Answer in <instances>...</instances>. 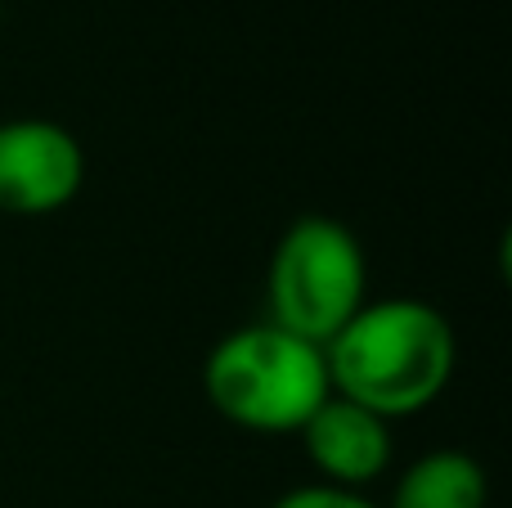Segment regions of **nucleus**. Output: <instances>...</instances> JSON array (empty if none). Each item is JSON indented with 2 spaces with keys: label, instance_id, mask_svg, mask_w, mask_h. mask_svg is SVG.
Wrapping results in <instances>:
<instances>
[{
  "label": "nucleus",
  "instance_id": "39448f33",
  "mask_svg": "<svg viewBox=\"0 0 512 508\" xmlns=\"http://www.w3.org/2000/svg\"><path fill=\"white\" fill-rule=\"evenodd\" d=\"M301 441H306L310 464L319 468L324 486H355L373 482L387 473L391 464V428L373 410L346 401V396L328 392L324 405L301 423Z\"/></svg>",
  "mask_w": 512,
  "mask_h": 508
},
{
  "label": "nucleus",
  "instance_id": "f257e3e1",
  "mask_svg": "<svg viewBox=\"0 0 512 508\" xmlns=\"http://www.w3.org/2000/svg\"><path fill=\"white\" fill-rule=\"evenodd\" d=\"M328 387L378 419L418 414L450 387L454 329L423 297L364 302L324 347Z\"/></svg>",
  "mask_w": 512,
  "mask_h": 508
},
{
  "label": "nucleus",
  "instance_id": "20e7f679",
  "mask_svg": "<svg viewBox=\"0 0 512 508\" xmlns=\"http://www.w3.org/2000/svg\"><path fill=\"white\" fill-rule=\"evenodd\" d=\"M86 153L81 140L45 117L0 122V212L50 216L81 194Z\"/></svg>",
  "mask_w": 512,
  "mask_h": 508
},
{
  "label": "nucleus",
  "instance_id": "423d86ee",
  "mask_svg": "<svg viewBox=\"0 0 512 508\" xmlns=\"http://www.w3.org/2000/svg\"><path fill=\"white\" fill-rule=\"evenodd\" d=\"M396 508H486V473L463 450H432L405 468Z\"/></svg>",
  "mask_w": 512,
  "mask_h": 508
},
{
  "label": "nucleus",
  "instance_id": "0eeeda50",
  "mask_svg": "<svg viewBox=\"0 0 512 508\" xmlns=\"http://www.w3.org/2000/svg\"><path fill=\"white\" fill-rule=\"evenodd\" d=\"M274 508H378V504H369L360 491H342V486L315 482V486H297V491L279 495Z\"/></svg>",
  "mask_w": 512,
  "mask_h": 508
},
{
  "label": "nucleus",
  "instance_id": "7ed1b4c3",
  "mask_svg": "<svg viewBox=\"0 0 512 508\" xmlns=\"http://www.w3.org/2000/svg\"><path fill=\"white\" fill-rule=\"evenodd\" d=\"M364 248L333 216H301L270 257V324L328 347L369 297Z\"/></svg>",
  "mask_w": 512,
  "mask_h": 508
},
{
  "label": "nucleus",
  "instance_id": "f03ea898",
  "mask_svg": "<svg viewBox=\"0 0 512 508\" xmlns=\"http://www.w3.org/2000/svg\"><path fill=\"white\" fill-rule=\"evenodd\" d=\"M203 392L225 423L261 437H283L301 432V423L324 405L333 387L324 347L279 324H248L212 347L203 365Z\"/></svg>",
  "mask_w": 512,
  "mask_h": 508
}]
</instances>
